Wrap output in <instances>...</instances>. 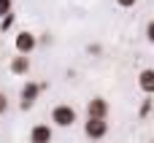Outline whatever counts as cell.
<instances>
[{"label":"cell","instance_id":"6da1fadb","mask_svg":"<svg viewBox=\"0 0 154 143\" xmlns=\"http://www.w3.org/2000/svg\"><path fill=\"white\" fill-rule=\"evenodd\" d=\"M76 119H79V114H76V108H73V105H68V103H60V105H54V108H51V127L68 130V127H73V124H76Z\"/></svg>","mask_w":154,"mask_h":143},{"label":"cell","instance_id":"7a4b0ae2","mask_svg":"<svg viewBox=\"0 0 154 143\" xmlns=\"http://www.w3.org/2000/svg\"><path fill=\"white\" fill-rule=\"evenodd\" d=\"M41 92H43V84L27 81V84L22 87V92H19V108H22V111H30V108L35 105V100L41 97Z\"/></svg>","mask_w":154,"mask_h":143},{"label":"cell","instance_id":"3957f363","mask_svg":"<svg viewBox=\"0 0 154 143\" xmlns=\"http://www.w3.org/2000/svg\"><path fill=\"white\" fill-rule=\"evenodd\" d=\"M14 46H16V54L30 57V54L35 51V46H38V35H35V32H30V30H22V32H16Z\"/></svg>","mask_w":154,"mask_h":143},{"label":"cell","instance_id":"277c9868","mask_svg":"<svg viewBox=\"0 0 154 143\" xmlns=\"http://www.w3.org/2000/svg\"><path fill=\"white\" fill-rule=\"evenodd\" d=\"M84 135L89 138V141H103L106 135H108V122L106 119H87L84 122Z\"/></svg>","mask_w":154,"mask_h":143},{"label":"cell","instance_id":"5b68a950","mask_svg":"<svg viewBox=\"0 0 154 143\" xmlns=\"http://www.w3.org/2000/svg\"><path fill=\"white\" fill-rule=\"evenodd\" d=\"M87 119H108V100L106 97L87 100Z\"/></svg>","mask_w":154,"mask_h":143},{"label":"cell","instance_id":"8992f818","mask_svg":"<svg viewBox=\"0 0 154 143\" xmlns=\"http://www.w3.org/2000/svg\"><path fill=\"white\" fill-rule=\"evenodd\" d=\"M51 138H54V127L51 124H32L30 143H51Z\"/></svg>","mask_w":154,"mask_h":143},{"label":"cell","instance_id":"52a82bcc","mask_svg":"<svg viewBox=\"0 0 154 143\" xmlns=\"http://www.w3.org/2000/svg\"><path fill=\"white\" fill-rule=\"evenodd\" d=\"M30 68H32V62H30V57H24V54L11 57V62H8V70H11L14 76H27Z\"/></svg>","mask_w":154,"mask_h":143},{"label":"cell","instance_id":"ba28073f","mask_svg":"<svg viewBox=\"0 0 154 143\" xmlns=\"http://www.w3.org/2000/svg\"><path fill=\"white\" fill-rule=\"evenodd\" d=\"M138 89H141L146 97L154 95V68H143V70L138 73Z\"/></svg>","mask_w":154,"mask_h":143},{"label":"cell","instance_id":"9c48e42d","mask_svg":"<svg viewBox=\"0 0 154 143\" xmlns=\"http://www.w3.org/2000/svg\"><path fill=\"white\" fill-rule=\"evenodd\" d=\"M14 22H16V16H14V14L3 16V19H0V30H3V32H5V30H11V27H14Z\"/></svg>","mask_w":154,"mask_h":143},{"label":"cell","instance_id":"30bf717a","mask_svg":"<svg viewBox=\"0 0 154 143\" xmlns=\"http://www.w3.org/2000/svg\"><path fill=\"white\" fill-rule=\"evenodd\" d=\"M14 11V0H0V19Z\"/></svg>","mask_w":154,"mask_h":143},{"label":"cell","instance_id":"8fae6325","mask_svg":"<svg viewBox=\"0 0 154 143\" xmlns=\"http://www.w3.org/2000/svg\"><path fill=\"white\" fill-rule=\"evenodd\" d=\"M149 114H152V100H143L141 108H138V116L143 119V116H149Z\"/></svg>","mask_w":154,"mask_h":143},{"label":"cell","instance_id":"7c38bea8","mask_svg":"<svg viewBox=\"0 0 154 143\" xmlns=\"http://www.w3.org/2000/svg\"><path fill=\"white\" fill-rule=\"evenodd\" d=\"M143 35H146V41L154 46V19H149V22H146V32H143Z\"/></svg>","mask_w":154,"mask_h":143},{"label":"cell","instance_id":"4fadbf2b","mask_svg":"<svg viewBox=\"0 0 154 143\" xmlns=\"http://www.w3.org/2000/svg\"><path fill=\"white\" fill-rule=\"evenodd\" d=\"M8 111V97H5V92H0V116Z\"/></svg>","mask_w":154,"mask_h":143},{"label":"cell","instance_id":"5bb4252c","mask_svg":"<svg viewBox=\"0 0 154 143\" xmlns=\"http://www.w3.org/2000/svg\"><path fill=\"white\" fill-rule=\"evenodd\" d=\"M135 3H138V0H116V5H119V8H133Z\"/></svg>","mask_w":154,"mask_h":143},{"label":"cell","instance_id":"9a60e30c","mask_svg":"<svg viewBox=\"0 0 154 143\" xmlns=\"http://www.w3.org/2000/svg\"><path fill=\"white\" fill-rule=\"evenodd\" d=\"M89 143H95V141H89Z\"/></svg>","mask_w":154,"mask_h":143},{"label":"cell","instance_id":"2e32d148","mask_svg":"<svg viewBox=\"0 0 154 143\" xmlns=\"http://www.w3.org/2000/svg\"><path fill=\"white\" fill-rule=\"evenodd\" d=\"M149 143H154V141H149Z\"/></svg>","mask_w":154,"mask_h":143}]
</instances>
